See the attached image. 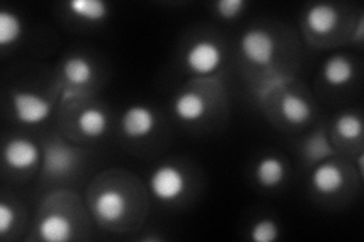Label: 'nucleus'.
Masks as SVG:
<instances>
[{
  "label": "nucleus",
  "instance_id": "5701e85b",
  "mask_svg": "<svg viewBox=\"0 0 364 242\" xmlns=\"http://www.w3.org/2000/svg\"><path fill=\"white\" fill-rule=\"evenodd\" d=\"M306 152H309V155L311 156V159H321L323 155L321 153V150H323L325 153L331 155L333 150L331 147H329V143L325 141L323 135H314L311 136L309 143H306Z\"/></svg>",
  "mask_w": 364,
  "mask_h": 242
},
{
  "label": "nucleus",
  "instance_id": "0eeeda50",
  "mask_svg": "<svg viewBox=\"0 0 364 242\" xmlns=\"http://www.w3.org/2000/svg\"><path fill=\"white\" fill-rule=\"evenodd\" d=\"M93 209L96 216L104 223H119L128 212V200L124 195L114 188L99 192L95 200Z\"/></svg>",
  "mask_w": 364,
  "mask_h": 242
},
{
  "label": "nucleus",
  "instance_id": "6e6552de",
  "mask_svg": "<svg viewBox=\"0 0 364 242\" xmlns=\"http://www.w3.org/2000/svg\"><path fill=\"white\" fill-rule=\"evenodd\" d=\"M340 21V14L336 6L329 4H316L305 13V23L316 35H329Z\"/></svg>",
  "mask_w": 364,
  "mask_h": 242
},
{
  "label": "nucleus",
  "instance_id": "f8f14e48",
  "mask_svg": "<svg viewBox=\"0 0 364 242\" xmlns=\"http://www.w3.org/2000/svg\"><path fill=\"white\" fill-rule=\"evenodd\" d=\"M322 76L331 87H343L354 77V67L343 55L329 56L323 62Z\"/></svg>",
  "mask_w": 364,
  "mask_h": 242
},
{
  "label": "nucleus",
  "instance_id": "aec40b11",
  "mask_svg": "<svg viewBox=\"0 0 364 242\" xmlns=\"http://www.w3.org/2000/svg\"><path fill=\"white\" fill-rule=\"evenodd\" d=\"M334 131L341 140L352 141L357 140L363 133V121L357 114L345 112L337 117L334 123Z\"/></svg>",
  "mask_w": 364,
  "mask_h": 242
},
{
  "label": "nucleus",
  "instance_id": "4468645a",
  "mask_svg": "<svg viewBox=\"0 0 364 242\" xmlns=\"http://www.w3.org/2000/svg\"><path fill=\"white\" fill-rule=\"evenodd\" d=\"M279 112L290 124H304L311 119L313 108L309 101L298 94H286L281 99Z\"/></svg>",
  "mask_w": 364,
  "mask_h": 242
},
{
  "label": "nucleus",
  "instance_id": "423d86ee",
  "mask_svg": "<svg viewBox=\"0 0 364 242\" xmlns=\"http://www.w3.org/2000/svg\"><path fill=\"white\" fill-rule=\"evenodd\" d=\"M41 159L38 145L28 138H13L4 147V160L13 170H29L36 167Z\"/></svg>",
  "mask_w": 364,
  "mask_h": 242
},
{
  "label": "nucleus",
  "instance_id": "9b49d317",
  "mask_svg": "<svg viewBox=\"0 0 364 242\" xmlns=\"http://www.w3.org/2000/svg\"><path fill=\"white\" fill-rule=\"evenodd\" d=\"M173 112L182 121H198L207 112V101L195 91H182L173 100Z\"/></svg>",
  "mask_w": 364,
  "mask_h": 242
},
{
  "label": "nucleus",
  "instance_id": "6ab92c4d",
  "mask_svg": "<svg viewBox=\"0 0 364 242\" xmlns=\"http://www.w3.org/2000/svg\"><path fill=\"white\" fill-rule=\"evenodd\" d=\"M23 21L14 11H0V45L16 44L23 35Z\"/></svg>",
  "mask_w": 364,
  "mask_h": 242
},
{
  "label": "nucleus",
  "instance_id": "ddd939ff",
  "mask_svg": "<svg viewBox=\"0 0 364 242\" xmlns=\"http://www.w3.org/2000/svg\"><path fill=\"white\" fill-rule=\"evenodd\" d=\"M286 165L277 156H266L258 160L255 167V177L261 187L277 188L286 179Z\"/></svg>",
  "mask_w": 364,
  "mask_h": 242
},
{
  "label": "nucleus",
  "instance_id": "dca6fc26",
  "mask_svg": "<svg viewBox=\"0 0 364 242\" xmlns=\"http://www.w3.org/2000/svg\"><path fill=\"white\" fill-rule=\"evenodd\" d=\"M76 124L84 136L100 138L108 129V117L99 108H87L77 115Z\"/></svg>",
  "mask_w": 364,
  "mask_h": 242
},
{
  "label": "nucleus",
  "instance_id": "2eb2a0df",
  "mask_svg": "<svg viewBox=\"0 0 364 242\" xmlns=\"http://www.w3.org/2000/svg\"><path fill=\"white\" fill-rule=\"evenodd\" d=\"M75 165V155L64 144H50L46 150L44 168L49 175L63 176Z\"/></svg>",
  "mask_w": 364,
  "mask_h": 242
},
{
  "label": "nucleus",
  "instance_id": "7ed1b4c3",
  "mask_svg": "<svg viewBox=\"0 0 364 242\" xmlns=\"http://www.w3.org/2000/svg\"><path fill=\"white\" fill-rule=\"evenodd\" d=\"M16 119L28 126H36L48 120L52 114V103L33 91H14L11 94Z\"/></svg>",
  "mask_w": 364,
  "mask_h": 242
},
{
  "label": "nucleus",
  "instance_id": "20e7f679",
  "mask_svg": "<svg viewBox=\"0 0 364 242\" xmlns=\"http://www.w3.org/2000/svg\"><path fill=\"white\" fill-rule=\"evenodd\" d=\"M223 61L220 45L208 38L193 43L186 52V65L196 75H211Z\"/></svg>",
  "mask_w": 364,
  "mask_h": 242
},
{
  "label": "nucleus",
  "instance_id": "f257e3e1",
  "mask_svg": "<svg viewBox=\"0 0 364 242\" xmlns=\"http://www.w3.org/2000/svg\"><path fill=\"white\" fill-rule=\"evenodd\" d=\"M240 52L246 60L258 67H269L277 56V40L264 28H249L240 37Z\"/></svg>",
  "mask_w": 364,
  "mask_h": 242
},
{
  "label": "nucleus",
  "instance_id": "9d476101",
  "mask_svg": "<svg viewBox=\"0 0 364 242\" xmlns=\"http://www.w3.org/2000/svg\"><path fill=\"white\" fill-rule=\"evenodd\" d=\"M72 221L63 214L52 212L41 218L38 223V235L48 242H65L72 238Z\"/></svg>",
  "mask_w": 364,
  "mask_h": 242
},
{
  "label": "nucleus",
  "instance_id": "f3484780",
  "mask_svg": "<svg viewBox=\"0 0 364 242\" xmlns=\"http://www.w3.org/2000/svg\"><path fill=\"white\" fill-rule=\"evenodd\" d=\"M63 72L64 76L67 77V80L73 85H87L91 79H93L95 70L93 65L84 56H70L68 60H65L64 65H63Z\"/></svg>",
  "mask_w": 364,
  "mask_h": 242
},
{
  "label": "nucleus",
  "instance_id": "412c9836",
  "mask_svg": "<svg viewBox=\"0 0 364 242\" xmlns=\"http://www.w3.org/2000/svg\"><path fill=\"white\" fill-rule=\"evenodd\" d=\"M279 236V227L272 218L258 220L249 230V238L254 242H273Z\"/></svg>",
  "mask_w": 364,
  "mask_h": 242
},
{
  "label": "nucleus",
  "instance_id": "39448f33",
  "mask_svg": "<svg viewBox=\"0 0 364 242\" xmlns=\"http://www.w3.org/2000/svg\"><path fill=\"white\" fill-rule=\"evenodd\" d=\"M156 128V115L146 105H131L120 117V129L131 140H143Z\"/></svg>",
  "mask_w": 364,
  "mask_h": 242
},
{
  "label": "nucleus",
  "instance_id": "b1692460",
  "mask_svg": "<svg viewBox=\"0 0 364 242\" xmlns=\"http://www.w3.org/2000/svg\"><path fill=\"white\" fill-rule=\"evenodd\" d=\"M16 223V212L6 202H0V235L5 236Z\"/></svg>",
  "mask_w": 364,
  "mask_h": 242
},
{
  "label": "nucleus",
  "instance_id": "393cba45",
  "mask_svg": "<svg viewBox=\"0 0 364 242\" xmlns=\"http://www.w3.org/2000/svg\"><path fill=\"white\" fill-rule=\"evenodd\" d=\"M355 38L358 41L363 40V17H360L358 23H357V33H355Z\"/></svg>",
  "mask_w": 364,
  "mask_h": 242
},
{
  "label": "nucleus",
  "instance_id": "a211bd4d",
  "mask_svg": "<svg viewBox=\"0 0 364 242\" xmlns=\"http://www.w3.org/2000/svg\"><path fill=\"white\" fill-rule=\"evenodd\" d=\"M67 5L75 17L85 21H100L109 14L104 0H68Z\"/></svg>",
  "mask_w": 364,
  "mask_h": 242
},
{
  "label": "nucleus",
  "instance_id": "1a4fd4ad",
  "mask_svg": "<svg viewBox=\"0 0 364 242\" xmlns=\"http://www.w3.org/2000/svg\"><path fill=\"white\" fill-rule=\"evenodd\" d=\"M311 187L314 191L323 195H333L345 185V176L336 164L322 163L311 172Z\"/></svg>",
  "mask_w": 364,
  "mask_h": 242
},
{
  "label": "nucleus",
  "instance_id": "a878e982",
  "mask_svg": "<svg viewBox=\"0 0 364 242\" xmlns=\"http://www.w3.org/2000/svg\"><path fill=\"white\" fill-rule=\"evenodd\" d=\"M363 159H364V155L361 153V155L358 156V168H360L358 171L361 172V175H363Z\"/></svg>",
  "mask_w": 364,
  "mask_h": 242
},
{
  "label": "nucleus",
  "instance_id": "4be33fe9",
  "mask_svg": "<svg viewBox=\"0 0 364 242\" xmlns=\"http://www.w3.org/2000/svg\"><path fill=\"white\" fill-rule=\"evenodd\" d=\"M214 8L222 18L231 20L243 13L246 2L245 0H219V2L214 4Z\"/></svg>",
  "mask_w": 364,
  "mask_h": 242
},
{
  "label": "nucleus",
  "instance_id": "f03ea898",
  "mask_svg": "<svg viewBox=\"0 0 364 242\" xmlns=\"http://www.w3.org/2000/svg\"><path fill=\"white\" fill-rule=\"evenodd\" d=\"M149 189L159 202H175L187 189V177L172 164L158 165L149 177Z\"/></svg>",
  "mask_w": 364,
  "mask_h": 242
}]
</instances>
